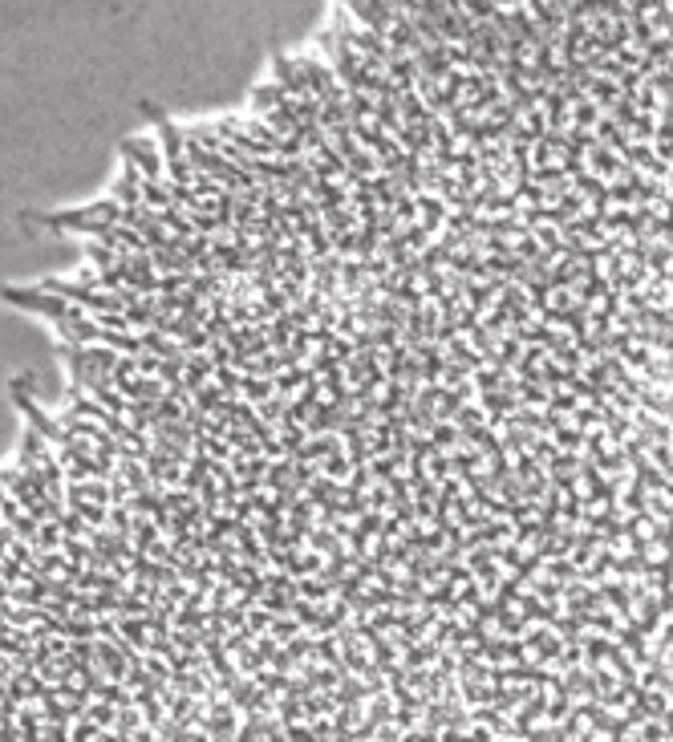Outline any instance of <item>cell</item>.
<instances>
[{"instance_id":"10","label":"cell","mask_w":673,"mask_h":742,"mask_svg":"<svg viewBox=\"0 0 673 742\" xmlns=\"http://www.w3.org/2000/svg\"><path fill=\"white\" fill-rule=\"evenodd\" d=\"M61 544H65V536H61V528L57 524H41V532H37V552H61Z\"/></svg>"},{"instance_id":"1","label":"cell","mask_w":673,"mask_h":742,"mask_svg":"<svg viewBox=\"0 0 673 742\" xmlns=\"http://www.w3.org/2000/svg\"><path fill=\"white\" fill-rule=\"evenodd\" d=\"M118 215H122L118 199H98L73 211H25V219H33V224L61 228V232H90V236H102L110 224H118Z\"/></svg>"},{"instance_id":"9","label":"cell","mask_w":673,"mask_h":742,"mask_svg":"<svg viewBox=\"0 0 673 742\" xmlns=\"http://www.w3.org/2000/svg\"><path fill=\"white\" fill-rule=\"evenodd\" d=\"M86 718H90L94 726H102V730H110V726H118V710H114L110 702H98V698H94V702L86 706Z\"/></svg>"},{"instance_id":"3","label":"cell","mask_w":673,"mask_h":742,"mask_svg":"<svg viewBox=\"0 0 673 742\" xmlns=\"http://www.w3.org/2000/svg\"><path fill=\"white\" fill-rule=\"evenodd\" d=\"M29 386H33V378L25 374V378H13L9 382V394H13V402H17V410L25 414V426H33V430H41L49 442H57V447H61V442H65V426L57 422V418H49L41 406H37V398L29 394Z\"/></svg>"},{"instance_id":"4","label":"cell","mask_w":673,"mask_h":742,"mask_svg":"<svg viewBox=\"0 0 673 742\" xmlns=\"http://www.w3.org/2000/svg\"><path fill=\"white\" fill-rule=\"evenodd\" d=\"M122 159H130L142 179H163L167 175V163H163V146H155L151 138H122Z\"/></svg>"},{"instance_id":"12","label":"cell","mask_w":673,"mask_h":742,"mask_svg":"<svg viewBox=\"0 0 673 742\" xmlns=\"http://www.w3.org/2000/svg\"><path fill=\"white\" fill-rule=\"evenodd\" d=\"M669 313H673V301H669Z\"/></svg>"},{"instance_id":"5","label":"cell","mask_w":673,"mask_h":742,"mask_svg":"<svg viewBox=\"0 0 673 742\" xmlns=\"http://www.w3.org/2000/svg\"><path fill=\"white\" fill-rule=\"evenodd\" d=\"M110 199H118L122 207H138L142 203V171L126 159L122 163V171H118V179H114V195Z\"/></svg>"},{"instance_id":"7","label":"cell","mask_w":673,"mask_h":742,"mask_svg":"<svg viewBox=\"0 0 673 742\" xmlns=\"http://www.w3.org/2000/svg\"><path fill=\"white\" fill-rule=\"evenodd\" d=\"M86 256H90V268H98V272H106V268H114L118 260H122V252L118 248H106V244H86Z\"/></svg>"},{"instance_id":"8","label":"cell","mask_w":673,"mask_h":742,"mask_svg":"<svg viewBox=\"0 0 673 742\" xmlns=\"http://www.w3.org/2000/svg\"><path fill=\"white\" fill-rule=\"evenodd\" d=\"M110 532H118V536H126L130 544H134V511L130 507H110Z\"/></svg>"},{"instance_id":"6","label":"cell","mask_w":673,"mask_h":742,"mask_svg":"<svg viewBox=\"0 0 673 742\" xmlns=\"http://www.w3.org/2000/svg\"><path fill=\"white\" fill-rule=\"evenodd\" d=\"M240 394H244V402L260 406V402H268V398L276 394V378H248V374H244V382H240Z\"/></svg>"},{"instance_id":"11","label":"cell","mask_w":673,"mask_h":742,"mask_svg":"<svg viewBox=\"0 0 673 742\" xmlns=\"http://www.w3.org/2000/svg\"><path fill=\"white\" fill-rule=\"evenodd\" d=\"M5 499H9V491H5V487H0V503H5Z\"/></svg>"},{"instance_id":"2","label":"cell","mask_w":673,"mask_h":742,"mask_svg":"<svg viewBox=\"0 0 673 742\" xmlns=\"http://www.w3.org/2000/svg\"><path fill=\"white\" fill-rule=\"evenodd\" d=\"M0 301L13 305V309H25V313H41V317H49L53 325H57V321H78V317H82L78 305L61 301V296H53V292H41L37 284H33V288L5 284V288H0Z\"/></svg>"}]
</instances>
